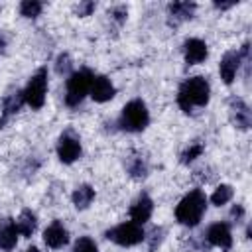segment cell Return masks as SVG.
I'll return each instance as SVG.
<instances>
[{
  "mask_svg": "<svg viewBox=\"0 0 252 252\" xmlns=\"http://www.w3.org/2000/svg\"><path fill=\"white\" fill-rule=\"evenodd\" d=\"M211 96V85L205 77H189L177 91V104L183 112H191L197 106H205Z\"/></svg>",
  "mask_w": 252,
  "mask_h": 252,
  "instance_id": "6da1fadb",
  "label": "cell"
},
{
  "mask_svg": "<svg viewBox=\"0 0 252 252\" xmlns=\"http://www.w3.org/2000/svg\"><path fill=\"white\" fill-rule=\"evenodd\" d=\"M207 211V197L201 189L189 191L175 207V219L185 226H197Z\"/></svg>",
  "mask_w": 252,
  "mask_h": 252,
  "instance_id": "7a4b0ae2",
  "label": "cell"
},
{
  "mask_svg": "<svg viewBox=\"0 0 252 252\" xmlns=\"http://www.w3.org/2000/svg\"><path fill=\"white\" fill-rule=\"evenodd\" d=\"M148 124H150V112H148V106L140 98H134V100L124 104L122 114L118 118V126L122 130H126V132H142Z\"/></svg>",
  "mask_w": 252,
  "mask_h": 252,
  "instance_id": "3957f363",
  "label": "cell"
},
{
  "mask_svg": "<svg viewBox=\"0 0 252 252\" xmlns=\"http://www.w3.org/2000/svg\"><path fill=\"white\" fill-rule=\"evenodd\" d=\"M93 77L94 75L89 69H79V71L69 75V79H67V93H65V104L67 106H77V104L83 102V98L91 91Z\"/></svg>",
  "mask_w": 252,
  "mask_h": 252,
  "instance_id": "277c9868",
  "label": "cell"
},
{
  "mask_svg": "<svg viewBox=\"0 0 252 252\" xmlns=\"http://www.w3.org/2000/svg\"><path fill=\"white\" fill-rule=\"evenodd\" d=\"M106 238L118 246H136L142 240H146V232H144L142 224L128 220V222H122V224L106 230Z\"/></svg>",
  "mask_w": 252,
  "mask_h": 252,
  "instance_id": "5b68a950",
  "label": "cell"
},
{
  "mask_svg": "<svg viewBox=\"0 0 252 252\" xmlns=\"http://www.w3.org/2000/svg\"><path fill=\"white\" fill-rule=\"evenodd\" d=\"M45 93H47V69H37L35 75H32V79L28 81L26 89H24V100L32 106V108H41L45 102Z\"/></svg>",
  "mask_w": 252,
  "mask_h": 252,
  "instance_id": "8992f818",
  "label": "cell"
},
{
  "mask_svg": "<svg viewBox=\"0 0 252 252\" xmlns=\"http://www.w3.org/2000/svg\"><path fill=\"white\" fill-rule=\"evenodd\" d=\"M57 158L63 163H73L81 158V140L79 136H75L73 130H67L59 136L57 142Z\"/></svg>",
  "mask_w": 252,
  "mask_h": 252,
  "instance_id": "52a82bcc",
  "label": "cell"
},
{
  "mask_svg": "<svg viewBox=\"0 0 252 252\" xmlns=\"http://www.w3.org/2000/svg\"><path fill=\"white\" fill-rule=\"evenodd\" d=\"M240 61H242V55L240 51H226L219 63V73H220V79L224 85H230L234 79H236V73L240 69Z\"/></svg>",
  "mask_w": 252,
  "mask_h": 252,
  "instance_id": "ba28073f",
  "label": "cell"
},
{
  "mask_svg": "<svg viewBox=\"0 0 252 252\" xmlns=\"http://www.w3.org/2000/svg\"><path fill=\"white\" fill-rule=\"evenodd\" d=\"M209 55V49H207V43L199 37H191L183 43V57H185V63L187 65H197V63H203Z\"/></svg>",
  "mask_w": 252,
  "mask_h": 252,
  "instance_id": "9c48e42d",
  "label": "cell"
},
{
  "mask_svg": "<svg viewBox=\"0 0 252 252\" xmlns=\"http://www.w3.org/2000/svg\"><path fill=\"white\" fill-rule=\"evenodd\" d=\"M89 93H91V96H93L94 102H106V100L114 98L116 89H114V85L110 83L108 77H104V75H94Z\"/></svg>",
  "mask_w": 252,
  "mask_h": 252,
  "instance_id": "30bf717a",
  "label": "cell"
},
{
  "mask_svg": "<svg viewBox=\"0 0 252 252\" xmlns=\"http://www.w3.org/2000/svg\"><path fill=\"white\" fill-rule=\"evenodd\" d=\"M152 213H154V201H152L146 193H140V195L136 197V201L132 203V207H130L132 222H136V224H144V222L150 220Z\"/></svg>",
  "mask_w": 252,
  "mask_h": 252,
  "instance_id": "8fae6325",
  "label": "cell"
},
{
  "mask_svg": "<svg viewBox=\"0 0 252 252\" xmlns=\"http://www.w3.org/2000/svg\"><path fill=\"white\" fill-rule=\"evenodd\" d=\"M207 240L213 246H219L222 250H228L232 246V232L226 222H215L207 230Z\"/></svg>",
  "mask_w": 252,
  "mask_h": 252,
  "instance_id": "7c38bea8",
  "label": "cell"
},
{
  "mask_svg": "<svg viewBox=\"0 0 252 252\" xmlns=\"http://www.w3.org/2000/svg\"><path fill=\"white\" fill-rule=\"evenodd\" d=\"M230 120L240 130H248L250 128V124H252V112H250V106L242 98H232L230 100Z\"/></svg>",
  "mask_w": 252,
  "mask_h": 252,
  "instance_id": "4fadbf2b",
  "label": "cell"
},
{
  "mask_svg": "<svg viewBox=\"0 0 252 252\" xmlns=\"http://www.w3.org/2000/svg\"><path fill=\"white\" fill-rule=\"evenodd\" d=\"M43 242H45L49 248H53V250L63 248V246L69 242V232H67V228H65L59 220H53V222L43 230Z\"/></svg>",
  "mask_w": 252,
  "mask_h": 252,
  "instance_id": "5bb4252c",
  "label": "cell"
},
{
  "mask_svg": "<svg viewBox=\"0 0 252 252\" xmlns=\"http://www.w3.org/2000/svg\"><path fill=\"white\" fill-rule=\"evenodd\" d=\"M24 102H26V100H24V91H16V93L6 94V98H4V106H2L0 128L10 120V116H14V114L22 108V104H24Z\"/></svg>",
  "mask_w": 252,
  "mask_h": 252,
  "instance_id": "9a60e30c",
  "label": "cell"
},
{
  "mask_svg": "<svg viewBox=\"0 0 252 252\" xmlns=\"http://www.w3.org/2000/svg\"><path fill=\"white\" fill-rule=\"evenodd\" d=\"M18 242V230H16V222L12 219H4L0 220V250H12Z\"/></svg>",
  "mask_w": 252,
  "mask_h": 252,
  "instance_id": "2e32d148",
  "label": "cell"
},
{
  "mask_svg": "<svg viewBox=\"0 0 252 252\" xmlns=\"http://www.w3.org/2000/svg\"><path fill=\"white\" fill-rule=\"evenodd\" d=\"M16 222V230H18V234H22V236H32L33 232H35V228H37V217H35V213L32 211V209H24L22 213H20V217L14 220Z\"/></svg>",
  "mask_w": 252,
  "mask_h": 252,
  "instance_id": "e0dca14e",
  "label": "cell"
},
{
  "mask_svg": "<svg viewBox=\"0 0 252 252\" xmlns=\"http://www.w3.org/2000/svg\"><path fill=\"white\" fill-rule=\"evenodd\" d=\"M195 2H173L167 6L169 10V16L175 20V24L183 22V20H189L193 18V12H195Z\"/></svg>",
  "mask_w": 252,
  "mask_h": 252,
  "instance_id": "ac0fdd59",
  "label": "cell"
},
{
  "mask_svg": "<svg viewBox=\"0 0 252 252\" xmlns=\"http://www.w3.org/2000/svg\"><path fill=\"white\" fill-rule=\"evenodd\" d=\"M93 199H94V189H93L91 185H79V187L73 191V205H75L79 211L87 209V207L93 203Z\"/></svg>",
  "mask_w": 252,
  "mask_h": 252,
  "instance_id": "d6986e66",
  "label": "cell"
},
{
  "mask_svg": "<svg viewBox=\"0 0 252 252\" xmlns=\"http://www.w3.org/2000/svg\"><path fill=\"white\" fill-rule=\"evenodd\" d=\"M126 169L134 179H144L148 175V165H146V159L142 156H130Z\"/></svg>",
  "mask_w": 252,
  "mask_h": 252,
  "instance_id": "ffe728a7",
  "label": "cell"
},
{
  "mask_svg": "<svg viewBox=\"0 0 252 252\" xmlns=\"http://www.w3.org/2000/svg\"><path fill=\"white\" fill-rule=\"evenodd\" d=\"M232 195H234V189L230 185H219L215 189V193L211 195V203L217 205V207H222L232 199Z\"/></svg>",
  "mask_w": 252,
  "mask_h": 252,
  "instance_id": "44dd1931",
  "label": "cell"
},
{
  "mask_svg": "<svg viewBox=\"0 0 252 252\" xmlns=\"http://www.w3.org/2000/svg\"><path fill=\"white\" fill-rule=\"evenodd\" d=\"M41 8H43V4L37 2V0H24L20 4V14L24 18H35V16L41 14Z\"/></svg>",
  "mask_w": 252,
  "mask_h": 252,
  "instance_id": "7402d4cb",
  "label": "cell"
},
{
  "mask_svg": "<svg viewBox=\"0 0 252 252\" xmlns=\"http://www.w3.org/2000/svg\"><path fill=\"white\" fill-rule=\"evenodd\" d=\"M203 144L201 142H195V144H191V146H187L185 150H183V154H181V163H191V161H195L201 154H203Z\"/></svg>",
  "mask_w": 252,
  "mask_h": 252,
  "instance_id": "603a6c76",
  "label": "cell"
},
{
  "mask_svg": "<svg viewBox=\"0 0 252 252\" xmlns=\"http://www.w3.org/2000/svg\"><path fill=\"white\" fill-rule=\"evenodd\" d=\"M73 252H98V248H96V242L91 236H81L73 244Z\"/></svg>",
  "mask_w": 252,
  "mask_h": 252,
  "instance_id": "cb8c5ba5",
  "label": "cell"
},
{
  "mask_svg": "<svg viewBox=\"0 0 252 252\" xmlns=\"http://www.w3.org/2000/svg\"><path fill=\"white\" fill-rule=\"evenodd\" d=\"M71 67H73V61H71L69 53H61L55 59V71H57V75H69Z\"/></svg>",
  "mask_w": 252,
  "mask_h": 252,
  "instance_id": "d4e9b609",
  "label": "cell"
},
{
  "mask_svg": "<svg viewBox=\"0 0 252 252\" xmlns=\"http://www.w3.org/2000/svg\"><path fill=\"white\" fill-rule=\"evenodd\" d=\"M93 10H94V2H91V0H83V2H79V6L75 8L77 16H91Z\"/></svg>",
  "mask_w": 252,
  "mask_h": 252,
  "instance_id": "484cf974",
  "label": "cell"
},
{
  "mask_svg": "<svg viewBox=\"0 0 252 252\" xmlns=\"http://www.w3.org/2000/svg\"><path fill=\"white\" fill-rule=\"evenodd\" d=\"M110 16H112L114 22L122 24V22L126 20V16H128V10H126V6H114V8L110 10Z\"/></svg>",
  "mask_w": 252,
  "mask_h": 252,
  "instance_id": "4316f807",
  "label": "cell"
},
{
  "mask_svg": "<svg viewBox=\"0 0 252 252\" xmlns=\"http://www.w3.org/2000/svg\"><path fill=\"white\" fill-rule=\"evenodd\" d=\"M161 232H163L161 228H154V230H152V242H150V248H152V250L161 242Z\"/></svg>",
  "mask_w": 252,
  "mask_h": 252,
  "instance_id": "83f0119b",
  "label": "cell"
},
{
  "mask_svg": "<svg viewBox=\"0 0 252 252\" xmlns=\"http://www.w3.org/2000/svg\"><path fill=\"white\" fill-rule=\"evenodd\" d=\"M230 217H232L236 222L242 220V217H244V207H242V205H234L232 211H230Z\"/></svg>",
  "mask_w": 252,
  "mask_h": 252,
  "instance_id": "f1b7e54d",
  "label": "cell"
},
{
  "mask_svg": "<svg viewBox=\"0 0 252 252\" xmlns=\"http://www.w3.org/2000/svg\"><path fill=\"white\" fill-rule=\"evenodd\" d=\"M230 6H234V2H215V8L219 10H228Z\"/></svg>",
  "mask_w": 252,
  "mask_h": 252,
  "instance_id": "f546056e",
  "label": "cell"
},
{
  "mask_svg": "<svg viewBox=\"0 0 252 252\" xmlns=\"http://www.w3.org/2000/svg\"><path fill=\"white\" fill-rule=\"evenodd\" d=\"M4 47H6V37H4V33L0 32V53H4Z\"/></svg>",
  "mask_w": 252,
  "mask_h": 252,
  "instance_id": "4dcf8cb0",
  "label": "cell"
},
{
  "mask_svg": "<svg viewBox=\"0 0 252 252\" xmlns=\"http://www.w3.org/2000/svg\"><path fill=\"white\" fill-rule=\"evenodd\" d=\"M26 252H39V250H37V248H33V246H32V248H28V250H26Z\"/></svg>",
  "mask_w": 252,
  "mask_h": 252,
  "instance_id": "1f68e13d",
  "label": "cell"
}]
</instances>
